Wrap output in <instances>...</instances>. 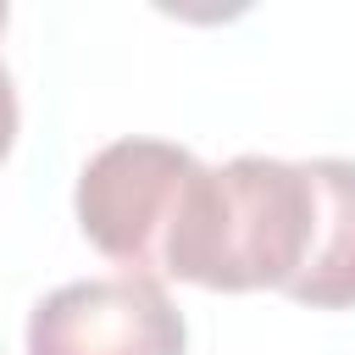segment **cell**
<instances>
[{
	"mask_svg": "<svg viewBox=\"0 0 355 355\" xmlns=\"http://www.w3.org/2000/svg\"><path fill=\"white\" fill-rule=\"evenodd\" d=\"M316 211L311 161L233 155L227 166H200L166 244V277L216 294H288L311 261Z\"/></svg>",
	"mask_w": 355,
	"mask_h": 355,
	"instance_id": "6da1fadb",
	"label": "cell"
},
{
	"mask_svg": "<svg viewBox=\"0 0 355 355\" xmlns=\"http://www.w3.org/2000/svg\"><path fill=\"white\" fill-rule=\"evenodd\" d=\"M200 172V155L166 139H116L94 150L78 172V227L83 239L128 266L133 277H166V244L183 216L189 183Z\"/></svg>",
	"mask_w": 355,
	"mask_h": 355,
	"instance_id": "7a4b0ae2",
	"label": "cell"
},
{
	"mask_svg": "<svg viewBox=\"0 0 355 355\" xmlns=\"http://www.w3.org/2000/svg\"><path fill=\"white\" fill-rule=\"evenodd\" d=\"M183 311L155 277H83L28 316V355H183Z\"/></svg>",
	"mask_w": 355,
	"mask_h": 355,
	"instance_id": "3957f363",
	"label": "cell"
},
{
	"mask_svg": "<svg viewBox=\"0 0 355 355\" xmlns=\"http://www.w3.org/2000/svg\"><path fill=\"white\" fill-rule=\"evenodd\" d=\"M316 178V244L305 272L288 283V300L311 305V311H344L355 305V161L344 155H316L311 161Z\"/></svg>",
	"mask_w": 355,
	"mask_h": 355,
	"instance_id": "277c9868",
	"label": "cell"
}]
</instances>
